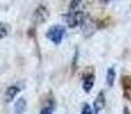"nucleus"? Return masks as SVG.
I'll return each instance as SVG.
<instances>
[{
    "label": "nucleus",
    "instance_id": "obj_1",
    "mask_svg": "<svg viewBox=\"0 0 131 114\" xmlns=\"http://www.w3.org/2000/svg\"><path fill=\"white\" fill-rule=\"evenodd\" d=\"M82 0H72L70 2V8L69 13L65 15V19L70 27H77L79 25H81L84 22V19L87 18L84 15V13L80 9L81 7Z\"/></svg>",
    "mask_w": 131,
    "mask_h": 114
},
{
    "label": "nucleus",
    "instance_id": "obj_2",
    "mask_svg": "<svg viewBox=\"0 0 131 114\" xmlns=\"http://www.w3.org/2000/svg\"><path fill=\"white\" fill-rule=\"evenodd\" d=\"M65 34H66V29L64 26H62V25H54V26H51L47 31L46 37L52 44L59 45L62 44L63 39L65 38Z\"/></svg>",
    "mask_w": 131,
    "mask_h": 114
},
{
    "label": "nucleus",
    "instance_id": "obj_3",
    "mask_svg": "<svg viewBox=\"0 0 131 114\" xmlns=\"http://www.w3.org/2000/svg\"><path fill=\"white\" fill-rule=\"evenodd\" d=\"M48 15H49V13H48L46 7L39 6L36 9V12L33 13L32 19H33V22L36 23V24H41V23H43L48 18Z\"/></svg>",
    "mask_w": 131,
    "mask_h": 114
},
{
    "label": "nucleus",
    "instance_id": "obj_4",
    "mask_svg": "<svg viewBox=\"0 0 131 114\" xmlns=\"http://www.w3.org/2000/svg\"><path fill=\"white\" fill-rule=\"evenodd\" d=\"M105 105H106V99H105L104 91H100L94 102V114H100V112L105 108Z\"/></svg>",
    "mask_w": 131,
    "mask_h": 114
},
{
    "label": "nucleus",
    "instance_id": "obj_5",
    "mask_svg": "<svg viewBox=\"0 0 131 114\" xmlns=\"http://www.w3.org/2000/svg\"><path fill=\"white\" fill-rule=\"evenodd\" d=\"M19 91H21V87H18V86H16V85L9 86L6 89V91H5V102L6 103L13 102L14 98L19 94Z\"/></svg>",
    "mask_w": 131,
    "mask_h": 114
},
{
    "label": "nucleus",
    "instance_id": "obj_6",
    "mask_svg": "<svg viewBox=\"0 0 131 114\" xmlns=\"http://www.w3.org/2000/svg\"><path fill=\"white\" fill-rule=\"evenodd\" d=\"M95 83V75L94 73H84L83 74V83H82V87L85 92H89L91 91L92 87H94Z\"/></svg>",
    "mask_w": 131,
    "mask_h": 114
},
{
    "label": "nucleus",
    "instance_id": "obj_7",
    "mask_svg": "<svg viewBox=\"0 0 131 114\" xmlns=\"http://www.w3.org/2000/svg\"><path fill=\"white\" fill-rule=\"evenodd\" d=\"M26 104L27 103H26V99H25V98H23V97L18 98L14 105L15 114H23L25 112V110H26Z\"/></svg>",
    "mask_w": 131,
    "mask_h": 114
},
{
    "label": "nucleus",
    "instance_id": "obj_8",
    "mask_svg": "<svg viewBox=\"0 0 131 114\" xmlns=\"http://www.w3.org/2000/svg\"><path fill=\"white\" fill-rule=\"evenodd\" d=\"M115 78H116V73H115L114 67H110L106 73V82L108 87H113L115 82Z\"/></svg>",
    "mask_w": 131,
    "mask_h": 114
},
{
    "label": "nucleus",
    "instance_id": "obj_9",
    "mask_svg": "<svg viewBox=\"0 0 131 114\" xmlns=\"http://www.w3.org/2000/svg\"><path fill=\"white\" fill-rule=\"evenodd\" d=\"M10 32V27L6 23H0V39H4Z\"/></svg>",
    "mask_w": 131,
    "mask_h": 114
},
{
    "label": "nucleus",
    "instance_id": "obj_10",
    "mask_svg": "<svg viewBox=\"0 0 131 114\" xmlns=\"http://www.w3.org/2000/svg\"><path fill=\"white\" fill-rule=\"evenodd\" d=\"M39 114H54V106H52L51 104L46 105L45 107L41 108V111H40Z\"/></svg>",
    "mask_w": 131,
    "mask_h": 114
},
{
    "label": "nucleus",
    "instance_id": "obj_11",
    "mask_svg": "<svg viewBox=\"0 0 131 114\" xmlns=\"http://www.w3.org/2000/svg\"><path fill=\"white\" fill-rule=\"evenodd\" d=\"M81 114H94L89 104H83V107L81 110Z\"/></svg>",
    "mask_w": 131,
    "mask_h": 114
},
{
    "label": "nucleus",
    "instance_id": "obj_12",
    "mask_svg": "<svg viewBox=\"0 0 131 114\" xmlns=\"http://www.w3.org/2000/svg\"><path fill=\"white\" fill-rule=\"evenodd\" d=\"M123 114H130L129 113V110H128V108H124V111H123Z\"/></svg>",
    "mask_w": 131,
    "mask_h": 114
},
{
    "label": "nucleus",
    "instance_id": "obj_13",
    "mask_svg": "<svg viewBox=\"0 0 131 114\" xmlns=\"http://www.w3.org/2000/svg\"><path fill=\"white\" fill-rule=\"evenodd\" d=\"M105 4H108V2H112V1H115V0H103Z\"/></svg>",
    "mask_w": 131,
    "mask_h": 114
}]
</instances>
